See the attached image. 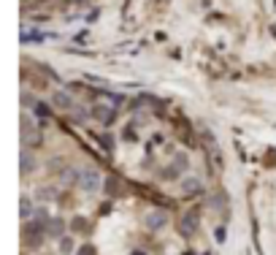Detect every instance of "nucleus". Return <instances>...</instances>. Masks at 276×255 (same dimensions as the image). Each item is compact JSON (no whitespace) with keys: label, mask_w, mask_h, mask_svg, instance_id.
I'll return each mask as SVG.
<instances>
[{"label":"nucleus","mask_w":276,"mask_h":255,"mask_svg":"<svg viewBox=\"0 0 276 255\" xmlns=\"http://www.w3.org/2000/svg\"><path fill=\"white\" fill-rule=\"evenodd\" d=\"M149 225H154V228H160V225H165V214H160V212H154V214H149V220H146Z\"/></svg>","instance_id":"5"},{"label":"nucleus","mask_w":276,"mask_h":255,"mask_svg":"<svg viewBox=\"0 0 276 255\" xmlns=\"http://www.w3.org/2000/svg\"><path fill=\"white\" fill-rule=\"evenodd\" d=\"M38 239H44V228L41 225H28L25 228V244H38Z\"/></svg>","instance_id":"2"},{"label":"nucleus","mask_w":276,"mask_h":255,"mask_svg":"<svg viewBox=\"0 0 276 255\" xmlns=\"http://www.w3.org/2000/svg\"><path fill=\"white\" fill-rule=\"evenodd\" d=\"M82 187H87V190H95V187H98V174L95 171L84 174V185Z\"/></svg>","instance_id":"4"},{"label":"nucleus","mask_w":276,"mask_h":255,"mask_svg":"<svg viewBox=\"0 0 276 255\" xmlns=\"http://www.w3.org/2000/svg\"><path fill=\"white\" fill-rule=\"evenodd\" d=\"M92 114H95L100 122H111V119H114V109H103V106H95Z\"/></svg>","instance_id":"3"},{"label":"nucleus","mask_w":276,"mask_h":255,"mask_svg":"<svg viewBox=\"0 0 276 255\" xmlns=\"http://www.w3.org/2000/svg\"><path fill=\"white\" fill-rule=\"evenodd\" d=\"M22 139L28 147H36L38 144V128L33 125L30 117H22Z\"/></svg>","instance_id":"1"}]
</instances>
